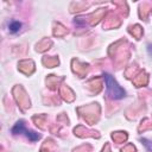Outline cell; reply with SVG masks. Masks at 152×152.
Listing matches in <instances>:
<instances>
[{
	"label": "cell",
	"mask_w": 152,
	"mask_h": 152,
	"mask_svg": "<svg viewBox=\"0 0 152 152\" xmlns=\"http://www.w3.org/2000/svg\"><path fill=\"white\" fill-rule=\"evenodd\" d=\"M104 78V83H106V91L108 97L113 99V100H120L124 99L126 95V91L124 88H121L119 86V83L115 81V78L109 75V74H104L103 75Z\"/></svg>",
	"instance_id": "6da1fadb"
},
{
	"label": "cell",
	"mask_w": 152,
	"mask_h": 152,
	"mask_svg": "<svg viewBox=\"0 0 152 152\" xmlns=\"http://www.w3.org/2000/svg\"><path fill=\"white\" fill-rule=\"evenodd\" d=\"M12 133H13V134H24V135H25L28 140H31V141H36V140H38V139L40 138V135H39L38 133L27 129V128L25 127L24 121H21V120L18 121V122L13 126V128H12Z\"/></svg>",
	"instance_id": "7a4b0ae2"
},
{
	"label": "cell",
	"mask_w": 152,
	"mask_h": 152,
	"mask_svg": "<svg viewBox=\"0 0 152 152\" xmlns=\"http://www.w3.org/2000/svg\"><path fill=\"white\" fill-rule=\"evenodd\" d=\"M20 28H21V23L20 21H18V20H11L8 23V30H10V32L17 33V32L20 31Z\"/></svg>",
	"instance_id": "3957f363"
},
{
	"label": "cell",
	"mask_w": 152,
	"mask_h": 152,
	"mask_svg": "<svg viewBox=\"0 0 152 152\" xmlns=\"http://www.w3.org/2000/svg\"><path fill=\"white\" fill-rule=\"evenodd\" d=\"M141 141H142V144L145 145V147H146L150 152H152V141H150V140H147V139H141Z\"/></svg>",
	"instance_id": "277c9868"
},
{
	"label": "cell",
	"mask_w": 152,
	"mask_h": 152,
	"mask_svg": "<svg viewBox=\"0 0 152 152\" xmlns=\"http://www.w3.org/2000/svg\"><path fill=\"white\" fill-rule=\"evenodd\" d=\"M147 51H148L150 55H152V44H150V45L147 46Z\"/></svg>",
	"instance_id": "5b68a950"
}]
</instances>
